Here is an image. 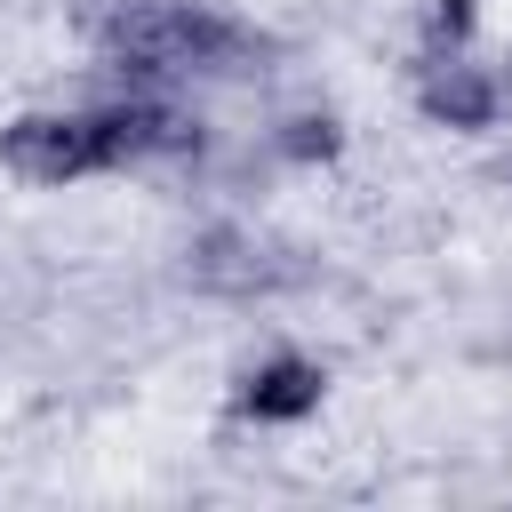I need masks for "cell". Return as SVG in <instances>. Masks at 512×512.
I'll return each instance as SVG.
<instances>
[{
    "label": "cell",
    "mask_w": 512,
    "mask_h": 512,
    "mask_svg": "<svg viewBox=\"0 0 512 512\" xmlns=\"http://www.w3.org/2000/svg\"><path fill=\"white\" fill-rule=\"evenodd\" d=\"M0 160L24 184H72V176H96L104 168L88 112H24V120H8L0 128Z\"/></svg>",
    "instance_id": "obj_2"
},
{
    "label": "cell",
    "mask_w": 512,
    "mask_h": 512,
    "mask_svg": "<svg viewBox=\"0 0 512 512\" xmlns=\"http://www.w3.org/2000/svg\"><path fill=\"white\" fill-rule=\"evenodd\" d=\"M416 104H424V120H440V128H464V136H472V128H488V120H496V80L448 48V56H432V64H424V80H416Z\"/></svg>",
    "instance_id": "obj_5"
},
{
    "label": "cell",
    "mask_w": 512,
    "mask_h": 512,
    "mask_svg": "<svg viewBox=\"0 0 512 512\" xmlns=\"http://www.w3.org/2000/svg\"><path fill=\"white\" fill-rule=\"evenodd\" d=\"M464 32H472V0H432V8H424V40H432V56L464 48Z\"/></svg>",
    "instance_id": "obj_7"
},
{
    "label": "cell",
    "mask_w": 512,
    "mask_h": 512,
    "mask_svg": "<svg viewBox=\"0 0 512 512\" xmlns=\"http://www.w3.org/2000/svg\"><path fill=\"white\" fill-rule=\"evenodd\" d=\"M88 120H96V152H104V168H128V160H152V152H192V144H200V128H192L184 112L152 104V96L104 104V112H88Z\"/></svg>",
    "instance_id": "obj_3"
},
{
    "label": "cell",
    "mask_w": 512,
    "mask_h": 512,
    "mask_svg": "<svg viewBox=\"0 0 512 512\" xmlns=\"http://www.w3.org/2000/svg\"><path fill=\"white\" fill-rule=\"evenodd\" d=\"M280 152H288V160H328V152H336V120H328V112H296V120L280 128Z\"/></svg>",
    "instance_id": "obj_6"
},
{
    "label": "cell",
    "mask_w": 512,
    "mask_h": 512,
    "mask_svg": "<svg viewBox=\"0 0 512 512\" xmlns=\"http://www.w3.org/2000/svg\"><path fill=\"white\" fill-rule=\"evenodd\" d=\"M104 56L120 72L168 80V72H248V56H264V40L192 0H136L104 24Z\"/></svg>",
    "instance_id": "obj_1"
},
{
    "label": "cell",
    "mask_w": 512,
    "mask_h": 512,
    "mask_svg": "<svg viewBox=\"0 0 512 512\" xmlns=\"http://www.w3.org/2000/svg\"><path fill=\"white\" fill-rule=\"evenodd\" d=\"M320 392H328L320 360L272 352V360H256V368L240 376V416H256V424H304V416L320 408Z\"/></svg>",
    "instance_id": "obj_4"
}]
</instances>
